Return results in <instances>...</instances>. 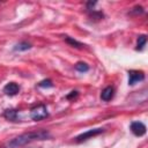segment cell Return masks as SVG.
Wrapping results in <instances>:
<instances>
[{
    "label": "cell",
    "mask_w": 148,
    "mask_h": 148,
    "mask_svg": "<svg viewBox=\"0 0 148 148\" xmlns=\"http://www.w3.org/2000/svg\"><path fill=\"white\" fill-rule=\"evenodd\" d=\"M147 43V37L146 35H141L138 37V42H136V50H142L143 46Z\"/></svg>",
    "instance_id": "10"
},
{
    "label": "cell",
    "mask_w": 148,
    "mask_h": 148,
    "mask_svg": "<svg viewBox=\"0 0 148 148\" xmlns=\"http://www.w3.org/2000/svg\"><path fill=\"white\" fill-rule=\"evenodd\" d=\"M20 91V86L15 82H9L3 87V92L8 96H14Z\"/></svg>",
    "instance_id": "6"
},
{
    "label": "cell",
    "mask_w": 148,
    "mask_h": 148,
    "mask_svg": "<svg viewBox=\"0 0 148 148\" xmlns=\"http://www.w3.org/2000/svg\"><path fill=\"white\" fill-rule=\"evenodd\" d=\"M75 69H76V71H79V72H81V73H83V72L89 71V66H88L86 62L80 61V62H77V64L75 65Z\"/></svg>",
    "instance_id": "12"
},
{
    "label": "cell",
    "mask_w": 148,
    "mask_h": 148,
    "mask_svg": "<svg viewBox=\"0 0 148 148\" xmlns=\"http://www.w3.org/2000/svg\"><path fill=\"white\" fill-rule=\"evenodd\" d=\"M130 128H131L132 133H133L134 135H136V136H142V135H145V134H146V131H147L146 125H145L143 123H141V121H133V123H131Z\"/></svg>",
    "instance_id": "4"
},
{
    "label": "cell",
    "mask_w": 148,
    "mask_h": 148,
    "mask_svg": "<svg viewBox=\"0 0 148 148\" xmlns=\"http://www.w3.org/2000/svg\"><path fill=\"white\" fill-rule=\"evenodd\" d=\"M16 116H17V111L16 110H6L5 113H3L5 118H7L8 120H13V121L16 120Z\"/></svg>",
    "instance_id": "9"
},
{
    "label": "cell",
    "mask_w": 148,
    "mask_h": 148,
    "mask_svg": "<svg viewBox=\"0 0 148 148\" xmlns=\"http://www.w3.org/2000/svg\"><path fill=\"white\" fill-rule=\"evenodd\" d=\"M29 49H31V45L29 43H27V42H21V43L16 44L14 46V51H18V52L20 51H27Z\"/></svg>",
    "instance_id": "8"
},
{
    "label": "cell",
    "mask_w": 148,
    "mask_h": 148,
    "mask_svg": "<svg viewBox=\"0 0 148 148\" xmlns=\"http://www.w3.org/2000/svg\"><path fill=\"white\" fill-rule=\"evenodd\" d=\"M113 95H114V89H113V87H106V88H104L103 90H102V92H101V98L103 99V101H105V102H108V101H110L112 97H113Z\"/></svg>",
    "instance_id": "7"
},
{
    "label": "cell",
    "mask_w": 148,
    "mask_h": 148,
    "mask_svg": "<svg viewBox=\"0 0 148 148\" xmlns=\"http://www.w3.org/2000/svg\"><path fill=\"white\" fill-rule=\"evenodd\" d=\"M76 96H77V91H76V90L71 91V94L67 95V99H72V98H74V97H76Z\"/></svg>",
    "instance_id": "14"
},
{
    "label": "cell",
    "mask_w": 148,
    "mask_h": 148,
    "mask_svg": "<svg viewBox=\"0 0 148 148\" xmlns=\"http://www.w3.org/2000/svg\"><path fill=\"white\" fill-rule=\"evenodd\" d=\"M65 40H66L68 44H71L72 46L77 47V49H81L82 46H84L82 43H80V42H77V40H75V39H73L72 37H68V36H66V37H65Z\"/></svg>",
    "instance_id": "11"
},
{
    "label": "cell",
    "mask_w": 148,
    "mask_h": 148,
    "mask_svg": "<svg viewBox=\"0 0 148 148\" xmlns=\"http://www.w3.org/2000/svg\"><path fill=\"white\" fill-rule=\"evenodd\" d=\"M50 138V133L45 130H39V131H35V132H29V133H23L18 136H16L15 139H13L8 147L10 148H17L21 147L23 145H27L29 142L32 141H37V140H45Z\"/></svg>",
    "instance_id": "1"
},
{
    "label": "cell",
    "mask_w": 148,
    "mask_h": 148,
    "mask_svg": "<svg viewBox=\"0 0 148 148\" xmlns=\"http://www.w3.org/2000/svg\"><path fill=\"white\" fill-rule=\"evenodd\" d=\"M38 87H40V88H51V87H53V83H52V81L51 80H43V81H40L39 83H38Z\"/></svg>",
    "instance_id": "13"
},
{
    "label": "cell",
    "mask_w": 148,
    "mask_h": 148,
    "mask_svg": "<svg viewBox=\"0 0 148 148\" xmlns=\"http://www.w3.org/2000/svg\"><path fill=\"white\" fill-rule=\"evenodd\" d=\"M47 116H49L47 109H46V106L43 105V104H40V105L34 108V109L31 110V112H30V117H31V119H34V120H36V121L42 120V119L46 118Z\"/></svg>",
    "instance_id": "2"
},
{
    "label": "cell",
    "mask_w": 148,
    "mask_h": 148,
    "mask_svg": "<svg viewBox=\"0 0 148 148\" xmlns=\"http://www.w3.org/2000/svg\"><path fill=\"white\" fill-rule=\"evenodd\" d=\"M145 79V74L141 71H128V84L133 86L138 83L139 81H142Z\"/></svg>",
    "instance_id": "5"
},
{
    "label": "cell",
    "mask_w": 148,
    "mask_h": 148,
    "mask_svg": "<svg viewBox=\"0 0 148 148\" xmlns=\"http://www.w3.org/2000/svg\"><path fill=\"white\" fill-rule=\"evenodd\" d=\"M103 131H104L103 128H91V130H88L87 132H83V133H81L80 135H77V136L75 138V141H76L77 143L83 142V141H86V140H88V139H90V138H92V136H96V135L103 133Z\"/></svg>",
    "instance_id": "3"
}]
</instances>
